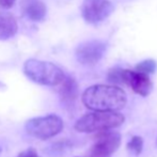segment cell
Segmentation results:
<instances>
[{"instance_id": "cell-3", "label": "cell", "mask_w": 157, "mask_h": 157, "mask_svg": "<svg viewBox=\"0 0 157 157\" xmlns=\"http://www.w3.org/2000/svg\"><path fill=\"white\" fill-rule=\"evenodd\" d=\"M125 121L122 113L110 111H93L82 116L76 123L75 129L79 132H106L119 127Z\"/></svg>"}, {"instance_id": "cell-5", "label": "cell", "mask_w": 157, "mask_h": 157, "mask_svg": "<svg viewBox=\"0 0 157 157\" xmlns=\"http://www.w3.org/2000/svg\"><path fill=\"white\" fill-rule=\"evenodd\" d=\"M113 12V4L109 0H83L81 14L89 24H99Z\"/></svg>"}, {"instance_id": "cell-15", "label": "cell", "mask_w": 157, "mask_h": 157, "mask_svg": "<svg viewBox=\"0 0 157 157\" xmlns=\"http://www.w3.org/2000/svg\"><path fill=\"white\" fill-rule=\"evenodd\" d=\"M17 157H40V156H39L37 152L35 151L34 149H32V147H29V149H27V150H25V151L21 152Z\"/></svg>"}, {"instance_id": "cell-13", "label": "cell", "mask_w": 157, "mask_h": 157, "mask_svg": "<svg viewBox=\"0 0 157 157\" xmlns=\"http://www.w3.org/2000/svg\"><path fill=\"white\" fill-rule=\"evenodd\" d=\"M143 149V140L141 137L139 136H134L130 141L127 143V150L134 155H139L142 152Z\"/></svg>"}, {"instance_id": "cell-18", "label": "cell", "mask_w": 157, "mask_h": 157, "mask_svg": "<svg viewBox=\"0 0 157 157\" xmlns=\"http://www.w3.org/2000/svg\"><path fill=\"white\" fill-rule=\"evenodd\" d=\"M0 153H1V147H0Z\"/></svg>"}, {"instance_id": "cell-11", "label": "cell", "mask_w": 157, "mask_h": 157, "mask_svg": "<svg viewBox=\"0 0 157 157\" xmlns=\"http://www.w3.org/2000/svg\"><path fill=\"white\" fill-rule=\"evenodd\" d=\"M59 93L61 95V98L65 104H73L76 99L78 94V87L77 83L72 77H65L63 82L60 85Z\"/></svg>"}, {"instance_id": "cell-14", "label": "cell", "mask_w": 157, "mask_h": 157, "mask_svg": "<svg viewBox=\"0 0 157 157\" xmlns=\"http://www.w3.org/2000/svg\"><path fill=\"white\" fill-rule=\"evenodd\" d=\"M108 80L112 83H123V70L122 68H112L108 74Z\"/></svg>"}, {"instance_id": "cell-6", "label": "cell", "mask_w": 157, "mask_h": 157, "mask_svg": "<svg viewBox=\"0 0 157 157\" xmlns=\"http://www.w3.org/2000/svg\"><path fill=\"white\" fill-rule=\"evenodd\" d=\"M121 145V135L117 132H101L96 137L88 157H110Z\"/></svg>"}, {"instance_id": "cell-2", "label": "cell", "mask_w": 157, "mask_h": 157, "mask_svg": "<svg viewBox=\"0 0 157 157\" xmlns=\"http://www.w3.org/2000/svg\"><path fill=\"white\" fill-rule=\"evenodd\" d=\"M24 73L33 82L50 87L60 86L66 77L63 71L56 64L37 59L26 61L24 64Z\"/></svg>"}, {"instance_id": "cell-9", "label": "cell", "mask_w": 157, "mask_h": 157, "mask_svg": "<svg viewBox=\"0 0 157 157\" xmlns=\"http://www.w3.org/2000/svg\"><path fill=\"white\" fill-rule=\"evenodd\" d=\"M21 12L23 16L33 21H41L46 16V6L41 0H21Z\"/></svg>"}, {"instance_id": "cell-12", "label": "cell", "mask_w": 157, "mask_h": 157, "mask_svg": "<svg viewBox=\"0 0 157 157\" xmlns=\"http://www.w3.org/2000/svg\"><path fill=\"white\" fill-rule=\"evenodd\" d=\"M156 70V62L152 59L149 60H144L142 62L138 63L136 65V72L138 73H142V74L149 75V74H153Z\"/></svg>"}, {"instance_id": "cell-10", "label": "cell", "mask_w": 157, "mask_h": 157, "mask_svg": "<svg viewBox=\"0 0 157 157\" xmlns=\"http://www.w3.org/2000/svg\"><path fill=\"white\" fill-rule=\"evenodd\" d=\"M18 30L17 21L11 13L0 11V41L9 40L16 34Z\"/></svg>"}, {"instance_id": "cell-16", "label": "cell", "mask_w": 157, "mask_h": 157, "mask_svg": "<svg viewBox=\"0 0 157 157\" xmlns=\"http://www.w3.org/2000/svg\"><path fill=\"white\" fill-rule=\"evenodd\" d=\"M16 0H0V8L2 9H10L13 6Z\"/></svg>"}, {"instance_id": "cell-8", "label": "cell", "mask_w": 157, "mask_h": 157, "mask_svg": "<svg viewBox=\"0 0 157 157\" xmlns=\"http://www.w3.org/2000/svg\"><path fill=\"white\" fill-rule=\"evenodd\" d=\"M123 83L129 86L132 91L141 96H147L153 89V83L149 75L136 71L123 70Z\"/></svg>"}, {"instance_id": "cell-17", "label": "cell", "mask_w": 157, "mask_h": 157, "mask_svg": "<svg viewBox=\"0 0 157 157\" xmlns=\"http://www.w3.org/2000/svg\"><path fill=\"white\" fill-rule=\"evenodd\" d=\"M0 88H1V89H6V86H4L2 82H0Z\"/></svg>"}, {"instance_id": "cell-4", "label": "cell", "mask_w": 157, "mask_h": 157, "mask_svg": "<svg viewBox=\"0 0 157 157\" xmlns=\"http://www.w3.org/2000/svg\"><path fill=\"white\" fill-rule=\"evenodd\" d=\"M26 132L33 138L47 140L57 136L63 129V121L56 114L30 119L25 125Z\"/></svg>"}, {"instance_id": "cell-1", "label": "cell", "mask_w": 157, "mask_h": 157, "mask_svg": "<svg viewBox=\"0 0 157 157\" xmlns=\"http://www.w3.org/2000/svg\"><path fill=\"white\" fill-rule=\"evenodd\" d=\"M127 101L124 90L117 86L95 85L89 87L82 94V103L94 111L118 112Z\"/></svg>"}, {"instance_id": "cell-7", "label": "cell", "mask_w": 157, "mask_h": 157, "mask_svg": "<svg viewBox=\"0 0 157 157\" xmlns=\"http://www.w3.org/2000/svg\"><path fill=\"white\" fill-rule=\"evenodd\" d=\"M106 52V45L98 40L87 41L79 44L76 48V58L83 65H94L103 58Z\"/></svg>"}]
</instances>
